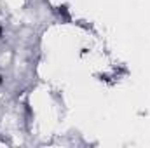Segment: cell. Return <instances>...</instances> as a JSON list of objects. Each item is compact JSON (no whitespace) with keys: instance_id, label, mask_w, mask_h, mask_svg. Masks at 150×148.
Here are the masks:
<instances>
[{"instance_id":"6da1fadb","label":"cell","mask_w":150,"mask_h":148,"mask_svg":"<svg viewBox=\"0 0 150 148\" xmlns=\"http://www.w3.org/2000/svg\"><path fill=\"white\" fill-rule=\"evenodd\" d=\"M0 35H2V26H0Z\"/></svg>"},{"instance_id":"7a4b0ae2","label":"cell","mask_w":150,"mask_h":148,"mask_svg":"<svg viewBox=\"0 0 150 148\" xmlns=\"http://www.w3.org/2000/svg\"><path fill=\"white\" fill-rule=\"evenodd\" d=\"M0 84H2V77H0Z\"/></svg>"}]
</instances>
